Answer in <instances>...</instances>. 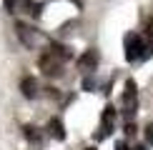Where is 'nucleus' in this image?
<instances>
[{
    "label": "nucleus",
    "mask_w": 153,
    "mask_h": 150,
    "mask_svg": "<svg viewBox=\"0 0 153 150\" xmlns=\"http://www.w3.org/2000/svg\"><path fill=\"white\" fill-rule=\"evenodd\" d=\"M133 150H146V148H143V145H136V148H133Z\"/></svg>",
    "instance_id": "obj_16"
},
{
    "label": "nucleus",
    "mask_w": 153,
    "mask_h": 150,
    "mask_svg": "<svg viewBox=\"0 0 153 150\" xmlns=\"http://www.w3.org/2000/svg\"><path fill=\"white\" fill-rule=\"evenodd\" d=\"M20 90H23V95L28 98V100H33V98L38 95V83H35V78H23Z\"/></svg>",
    "instance_id": "obj_8"
},
{
    "label": "nucleus",
    "mask_w": 153,
    "mask_h": 150,
    "mask_svg": "<svg viewBox=\"0 0 153 150\" xmlns=\"http://www.w3.org/2000/svg\"><path fill=\"white\" fill-rule=\"evenodd\" d=\"M15 33H18V38L23 40V45L35 48V30H30L25 23H15Z\"/></svg>",
    "instance_id": "obj_6"
},
{
    "label": "nucleus",
    "mask_w": 153,
    "mask_h": 150,
    "mask_svg": "<svg viewBox=\"0 0 153 150\" xmlns=\"http://www.w3.org/2000/svg\"><path fill=\"white\" fill-rule=\"evenodd\" d=\"M95 65H98V53H95V50H85L78 58V70H83V73L95 70Z\"/></svg>",
    "instance_id": "obj_5"
},
{
    "label": "nucleus",
    "mask_w": 153,
    "mask_h": 150,
    "mask_svg": "<svg viewBox=\"0 0 153 150\" xmlns=\"http://www.w3.org/2000/svg\"><path fill=\"white\" fill-rule=\"evenodd\" d=\"M151 45H146L143 35L138 33H128L126 35V60L128 62H136V60H146L151 55Z\"/></svg>",
    "instance_id": "obj_1"
},
{
    "label": "nucleus",
    "mask_w": 153,
    "mask_h": 150,
    "mask_svg": "<svg viewBox=\"0 0 153 150\" xmlns=\"http://www.w3.org/2000/svg\"><path fill=\"white\" fill-rule=\"evenodd\" d=\"M146 140H148L151 145H153V123L148 125V128H146Z\"/></svg>",
    "instance_id": "obj_12"
},
{
    "label": "nucleus",
    "mask_w": 153,
    "mask_h": 150,
    "mask_svg": "<svg viewBox=\"0 0 153 150\" xmlns=\"http://www.w3.org/2000/svg\"><path fill=\"white\" fill-rule=\"evenodd\" d=\"M25 135H28V140H33V143H40V135H38V133H33V128H30V125L25 128Z\"/></svg>",
    "instance_id": "obj_10"
},
{
    "label": "nucleus",
    "mask_w": 153,
    "mask_h": 150,
    "mask_svg": "<svg viewBox=\"0 0 153 150\" xmlns=\"http://www.w3.org/2000/svg\"><path fill=\"white\" fill-rule=\"evenodd\" d=\"M63 62H65V60H60L50 48L45 50V53H40V58H38V65H40V70L45 73V75H50V78H53V75H60Z\"/></svg>",
    "instance_id": "obj_2"
},
{
    "label": "nucleus",
    "mask_w": 153,
    "mask_h": 150,
    "mask_svg": "<svg viewBox=\"0 0 153 150\" xmlns=\"http://www.w3.org/2000/svg\"><path fill=\"white\" fill-rule=\"evenodd\" d=\"M50 50H53L60 60H71V58H73V53H71L65 45H60V43H53V45H50Z\"/></svg>",
    "instance_id": "obj_9"
},
{
    "label": "nucleus",
    "mask_w": 153,
    "mask_h": 150,
    "mask_svg": "<svg viewBox=\"0 0 153 150\" xmlns=\"http://www.w3.org/2000/svg\"><path fill=\"white\" fill-rule=\"evenodd\" d=\"M85 150H93V148H85Z\"/></svg>",
    "instance_id": "obj_17"
},
{
    "label": "nucleus",
    "mask_w": 153,
    "mask_h": 150,
    "mask_svg": "<svg viewBox=\"0 0 153 150\" xmlns=\"http://www.w3.org/2000/svg\"><path fill=\"white\" fill-rule=\"evenodd\" d=\"M146 38L153 40V18H148V23H146Z\"/></svg>",
    "instance_id": "obj_11"
},
{
    "label": "nucleus",
    "mask_w": 153,
    "mask_h": 150,
    "mask_svg": "<svg viewBox=\"0 0 153 150\" xmlns=\"http://www.w3.org/2000/svg\"><path fill=\"white\" fill-rule=\"evenodd\" d=\"M138 88H136V80H126V90H123V115L126 118H133L136 112V105H138Z\"/></svg>",
    "instance_id": "obj_3"
},
{
    "label": "nucleus",
    "mask_w": 153,
    "mask_h": 150,
    "mask_svg": "<svg viewBox=\"0 0 153 150\" xmlns=\"http://www.w3.org/2000/svg\"><path fill=\"white\" fill-rule=\"evenodd\" d=\"M48 133L53 135L55 140H65V128H63V120L50 118V120H48Z\"/></svg>",
    "instance_id": "obj_7"
},
{
    "label": "nucleus",
    "mask_w": 153,
    "mask_h": 150,
    "mask_svg": "<svg viewBox=\"0 0 153 150\" xmlns=\"http://www.w3.org/2000/svg\"><path fill=\"white\" fill-rule=\"evenodd\" d=\"M116 150H128V145H126L123 140H118V143H116Z\"/></svg>",
    "instance_id": "obj_15"
},
{
    "label": "nucleus",
    "mask_w": 153,
    "mask_h": 150,
    "mask_svg": "<svg viewBox=\"0 0 153 150\" xmlns=\"http://www.w3.org/2000/svg\"><path fill=\"white\" fill-rule=\"evenodd\" d=\"M5 8H8L10 12H15V10H18V5H15V0H5Z\"/></svg>",
    "instance_id": "obj_13"
},
{
    "label": "nucleus",
    "mask_w": 153,
    "mask_h": 150,
    "mask_svg": "<svg viewBox=\"0 0 153 150\" xmlns=\"http://www.w3.org/2000/svg\"><path fill=\"white\" fill-rule=\"evenodd\" d=\"M113 123H116V108L113 105H108V108L103 110V118H100V133L95 135L98 140H103V138H108L113 133Z\"/></svg>",
    "instance_id": "obj_4"
},
{
    "label": "nucleus",
    "mask_w": 153,
    "mask_h": 150,
    "mask_svg": "<svg viewBox=\"0 0 153 150\" xmlns=\"http://www.w3.org/2000/svg\"><path fill=\"white\" fill-rule=\"evenodd\" d=\"M133 133H136V125L128 123V125H126V135H133Z\"/></svg>",
    "instance_id": "obj_14"
}]
</instances>
